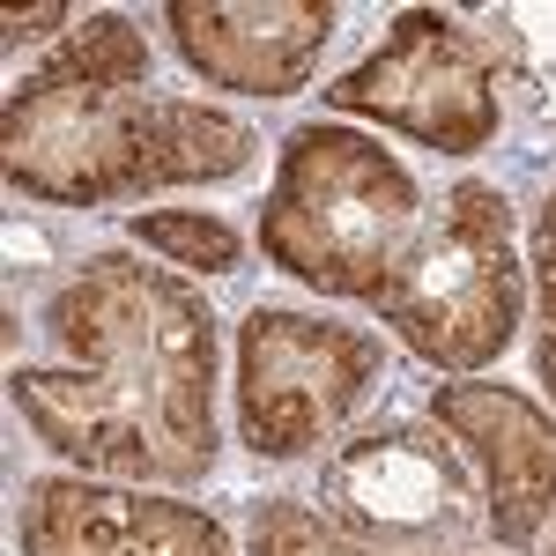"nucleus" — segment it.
<instances>
[{"instance_id": "obj_1", "label": "nucleus", "mask_w": 556, "mask_h": 556, "mask_svg": "<svg viewBox=\"0 0 556 556\" xmlns=\"http://www.w3.org/2000/svg\"><path fill=\"white\" fill-rule=\"evenodd\" d=\"M60 364H15L8 401L75 475L201 482L215 468V312L156 260L97 253L45 298Z\"/></svg>"}, {"instance_id": "obj_2", "label": "nucleus", "mask_w": 556, "mask_h": 556, "mask_svg": "<svg viewBox=\"0 0 556 556\" xmlns=\"http://www.w3.org/2000/svg\"><path fill=\"white\" fill-rule=\"evenodd\" d=\"M253 156L260 134L201 97H172L149 83H67L52 67H30L0 119L8 186L52 208H104L164 186H215L253 172Z\"/></svg>"}, {"instance_id": "obj_3", "label": "nucleus", "mask_w": 556, "mask_h": 556, "mask_svg": "<svg viewBox=\"0 0 556 556\" xmlns=\"http://www.w3.org/2000/svg\"><path fill=\"white\" fill-rule=\"evenodd\" d=\"M424 245V186L379 134L312 119L282 141L260 208V253L319 298H379Z\"/></svg>"}, {"instance_id": "obj_4", "label": "nucleus", "mask_w": 556, "mask_h": 556, "mask_svg": "<svg viewBox=\"0 0 556 556\" xmlns=\"http://www.w3.org/2000/svg\"><path fill=\"white\" fill-rule=\"evenodd\" d=\"M371 312L438 371L497 364L527 319V260H519L513 201L490 178H460L438 223L424 230V245L371 298Z\"/></svg>"}, {"instance_id": "obj_5", "label": "nucleus", "mask_w": 556, "mask_h": 556, "mask_svg": "<svg viewBox=\"0 0 556 556\" xmlns=\"http://www.w3.org/2000/svg\"><path fill=\"white\" fill-rule=\"evenodd\" d=\"M386 349L364 327L312 312L238 319V438L253 460H304L379 393Z\"/></svg>"}, {"instance_id": "obj_6", "label": "nucleus", "mask_w": 556, "mask_h": 556, "mask_svg": "<svg viewBox=\"0 0 556 556\" xmlns=\"http://www.w3.org/2000/svg\"><path fill=\"white\" fill-rule=\"evenodd\" d=\"M327 104L349 119H379L438 156H468L497 141V60L460 15L401 8L379 52L327 83Z\"/></svg>"}, {"instance_id": "obj_7", "label": "nucleus", "mask_w": 556, "mask_h": 556, "mask_svg": "<svg viewBox=\"0 0 556 556\" xmlns=\"http://www.w3.org/2000/svg\"><path fill=\"white\" fill-rule=\"evenodd\" d=\"M319 513L356 542L379 549H438V534H475L482 527V490H475L468 453L445 424H386L349 438L327 460Z\"/></svg>"}, {"instance_id": "obj_8", "label": "nucleus", "mask_w": 556, "mask_h": 556, "mask_svg": "<svg viewBox=\"0 0 556 556\" xmlns=\"http://www.w3.org/2000/svg\"><path fill=\"white\" fill-rule=\"evenodd\" d=\"M430 424L453 430V445L468 453L475 482H482V513L505 549L542 542L556 519V416L542 401H527L519 386L497 379H453L438 386Z\"/></svg>"}, {"instance_id": "obj_9", "label": "nucleus", "mask_w": 556, "mask_h": 556, "mask_svg": "<svg viewBox=\"0 0 556 556\" xmlns=\"http://www.w3.org/2000/svg\"><path fill=\"white\" fill-rule=\"evenodd\" d=\"M23 556H238L223 519L186 497H141L127 482L45 475L15 513Z\"/></svg>"}, {"instance_id": "obj_10", "label": "nucleus", "mask_w": 556, "mask_h": 556, "mask_svg": "<svg viewBox=\"0 0 556 556\" xmlns=\"http://www.w3.org/2000/svg\"><path fill=\"white\" fill-rule=\"evenodd\" d=\"M164 23H172L178 60L201 83L245 89V97H290L312 83L342 8L334 0H172Z\"/></svg>"}, {"instance_id": "obj_11", "label": "nucleus", "mask_w": 556, "mask_h": 556, "mask_svg": "<svg viewBox=\"0 0 556 556\" xmlns=\"http://www.w3.org/2000/svg\"><path fill=\"white\" fill-rule=\"evenodd\" d=\"M245 542H253V556H453V549H379V542H356V534H342L304 497H260Z\"/></svg>"}, {"instance_id": "obj_12", "label": "nucleus", "mask_w": 556, "mask_h": 556, "mask_svg": "<svg viewBox=\"0 0 556 556\" xmlns=\"http://www.w3.org/2000/svg\"><path fill=\"white\" fill-rule=\"evenodd\" d=\"M134 238L149 245L156 260H178V267H201V275H230L245 260V238L223 223V215H201V208H156L134 223Z\"/></svg>"}, {"instance_id": "obj_13", "label": "nucleus", "mask_w": 556, "mask_h": 556, "mask_svg": "<svg viewBox=\"0 0 556 556\" xmlns=\"http://www.w3.org/2000/svg\"><path fill=\"white\" fill-rule=\"evenodd\" d=\"M527 267H534V312H542V342H534V364H542V386L556 393V193L534 215V245H527Z\"/></svg>"}, {"instance_id": "obj_14", "label": "nucleus", "mask_w": 556, "mask_h": 556, "mask_svg": "<svg viewBox=\"0 0 556 556\" xmlns=\"http://www.w3.org/2000/svg\"><path fill=\"white\" fill-rule=\"evenodd\" d=\"M0 23H8V30H0V45H8V52H23V45L52 38V30L67 23V8H60V0H52V8H15V15H0Z\"/></svg>"}, {"instance_id": "obj_15", "label": "nucleus", "mask_w": 556, "mask_h": 556, "mask_svg": "<svg viewBox=\"0 0 556 556\" xmlns=\"http://www.w3.org/2000/svg\"><path fill=\"white\" fill-rule=\"evenodd\" d=\"M549 556H556V549H549Z\"/></svg>"}]
</instances>
